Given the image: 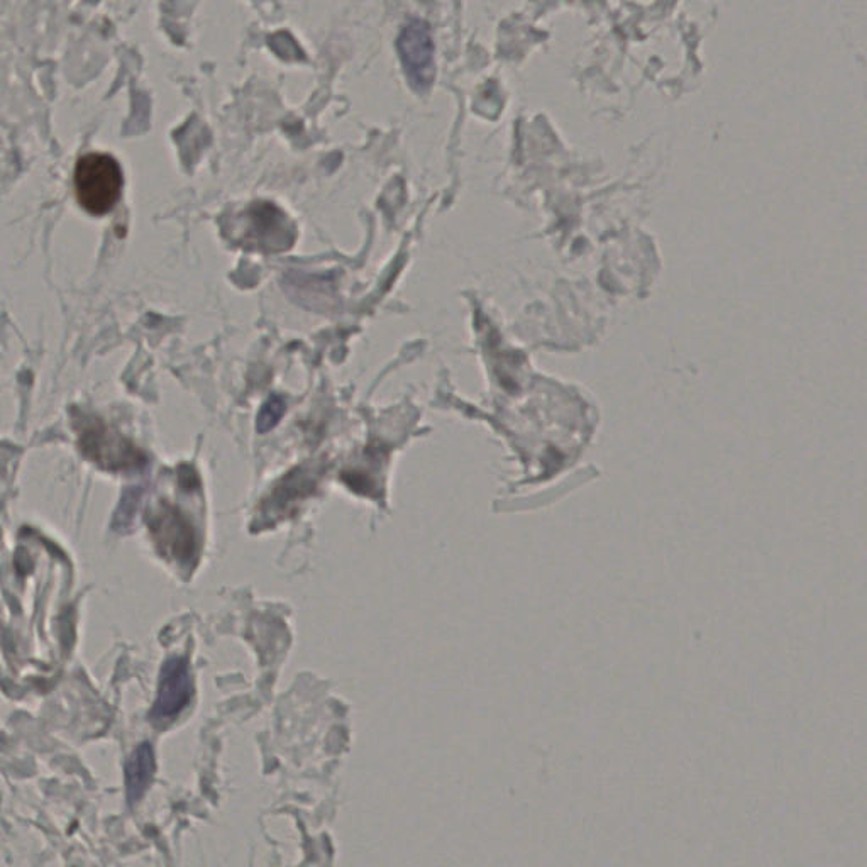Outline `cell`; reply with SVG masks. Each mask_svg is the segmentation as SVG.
Listing matches in <instances>:
<instances>
[{
  "label": "cell",
  "instance_id": "obj_1",
  "mask_svg": "<svg viewBox=\"0 0 867 867\" xmlns=\"http://www.w3.org/2000/svg\"><path fill=\"white\" fill-rule=\"evenodd\" d=\"M73 426L77 431L78 448L83 456L102 470L129 473L143 470L148 463L141 449L107 426L99 417L75 412Z\"/></svg>",
  "mask_w": 867,
  "mask_h": 867
},
{
  "label": "cell",
  "instance_id": "obj_2",
  "mask_svg": "<svg viewBox=\"0 0 867 867\" xmlns=\"http://www.w3.org/2000/svg\"><path fill=\"white\" fill-rule=\"evenodd\" d=\"M295 226L277 205L255 202L231 221V239L249 251L282 253L292 248Z\"/></svg>",
  "mask_w": 867,
  "mask_h": 867
},
{
  "label": "cell",
  "instance_id": "obj_3",
  "mask_svg": "<svg viewBox=\"0 0 867 867\" xmlns=\"http://www.w3.org/2000/svg\"><path fill=\"white\" fill-rule=\"evenodd\" d=\"M73 183L78 204L83 210L92 216H105L121 199L124 177L116 158L90 153L77 161Z\"/></svg>",
  "mask_w": 867,
  "mask_h": 867
},
{
  "label": "cell",
  "instance_id": "obj_4",
  "mask_svg": "<svg viewBox=\"0 0 867 867\" xmlns=\"http://www.w3.org/2000/svg\"><path fill=\"white\" fill-rule=\"evenodd\" d=\"M150 531L160 553L188 563L197 553V536L190 520L170 503H161L151 512Z\"/></svg>",
  "mask_w": 867,
  "mask_h": 867
},
{
  "label": "cell",
  "instance_id": "obj_5",
  "mask_svg": "<svg viewBox=\"0 0 867 867\" xmlns=\"http://www.w3.org/2000/svg\"><path fill=\"white\" fill-rule=\"evenodd\" d=\"M192 698V678L188 669L187 659H168L160 673L158 696L151 710V720L156 725H166L173 722L187 707Z\"/></svg>",
  "mask_w": 867,
  "mask_h": 867
},
{
  "label": "cell",
  "instance_id": "obj_6",
  "mask_svg": "<svg viewBox=\"0 0 867 867\" xmlns=\"http://www.w3.org/2000/svg\"><path fill=\"white\" fill-rule=\"evenodd\" d=\"M429 26L422 21L407 24L398 36V51L404 63L405 73L417 89L429 87L436 73L434 68V43Z\"/></svg>",
  "mask_w": 867,
  "mask_h": 867
},
{
  "label": "cell",
  "instance_id": "obj_7",
  "mask_svg": "<svg viewBox=\"0 0 867 867\" xmlns=\"http://www.w3.org/2000/svg\"><path fill=\"white\" fill-rule=\"evenodd\" d=\"M155 774V751L148 742H144L129 757L126 764V791L129 803H136L150 788L151 779Z\"/></svg>",
  "mask_w": 867,
  "mask_h": 867
},
{
  "label": "cell",
  "instance_id": "obj_8",
  "mask_svg": "<svg viewBox=\"0 0 867 867\" xmlns=\"http://www.w3.org/2000/svg\"><path fill=\"white\" fill-rule=\"evenodd\" d=\"M283 414H285V402L282 398L277 397V395L268 398V402L261 407L258 419H256L258 431H271L282 420Z\"/></svg>",
  "mask_w": 867,
  "mask_h": 867
}]
</instances>
